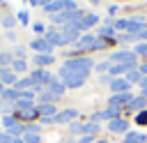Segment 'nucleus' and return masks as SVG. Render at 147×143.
I'll return each mask as SVG.
<instances>
[{
  "instance_id": "f257e3e1",
  "label": "nucleus",
  "mask_w": 147,
  "mask_h": 143,
  "mask_svg": "<svg viewBox=\"0 0 147 143\" xmlns=\"http://www.w3.org/2000/svg\"><path fill=\"white\" fill-rule=\"evenodd\" d=\"M60 81L67 88H80L87 81V72H74V69H64L60 67Z\"/></svg>"
},
{
  "instance_id": "f03ea898",
  "label": "nucleus",
  "mask_w": 147,
  "mask_h": 143,
  "mask_svg": "<svg viewBox=\"0 0 147 143\" xmlns=\"http://www.w3.org/2000/svg\"><path fill=\"white\" fill-rule=\"evenodd\" d=\"M106 46V39L103 37H94V35H83L74 42V48L76 51H96V48H103Z\"/></svg>"
},
{
  "instance_id": "7ed1b4c3",
  "label": "nucleus",
  "mask_w": 147,
  "mask_h": 143,
  "mask_svg": "<svg viewBox=\"0 0 147 143\" xmlns=\"http://www.w3.org/2000/svg\"><path fill=\"white\" fill-rule=\"evenodd\" d=\"M62 67L64 69H74V72H87L90 74V69L94 67V62H92V58H71Z\"/></svg>"
},
{
  "instance_id": "20e7f679",
  "label": "nucleus",
  "mask_w": 147,
  "mask_h": 143,
  "mask_svg": "<svg viewBox=\"0 0 147 143\" xmlns=\"http://www.w3.org/2000/svg\"><path fill=\"white\" fill-rule=\"evenodd\" d=\"M30 78L34 81V88H44V85H48V83L53 81V74L46 72V69H34V72L30 74Z\"/></svg>"
},
{
  "instance_id": "39448f33",
  "label": "nucleus",
  "mask_w": 147,
  "mask_h": 143,
  "mask_svg": "<svg viewBox=\"0 0 147 143\" xmlns=\"http://www.w3.org/2000/svg\"><path fill=\"white\" fill-rule=\"evenodd\" d=\"M108 62H113V65H115V62H124V65H131V67H133V65H136V53H131V51H117V53L110 55Z\"/></svg>"
},
{
  "instance_id": "423d86ee",
  "label": "nucleus",
  "mask_w": 147,
  "mask_h": 143,
  "mask_svg": "<svg viewBox=\"0 0 147 143\" xmlns=\"http://www.w3.org/2000/svg\"><path fill=\"white\" fill-rule=\"evenodd\" d=\"M16 81H18V78H16V72H14L11 67H0V83H2L5 88H7V85L14 88Z\"/></svg>"
},
{
  "instance_id": "0eeeda50",
  "label": "nucleus",
  "mask_w": 147,
  "mask_h": 143,
  "mask_svg": "<svg viewBox=\"0 0 147 143\" xmlns=\"http://www.w3.org/2000/svg\"><path fill=\"white\" fill-rule=\"evenodd\" d=\"M133 97H131V92H117V95H110V99H108V106H113V108H119V106H124V104H129Z\"/></svg>"
},
{
  "instance_id": "6e6552de",
  "label": "nucleus",
  "mask_w": 147,
  "mask_h": 143,
  "mask_svg": "<svg viewBox=\"0 0 147 143\" xmlns=\"http://www.w3.org/2000/svg\"><path fill=\"white\" fill-rule=\"evenodd\" d=\"M76 115H78V111H76V108H64V111H60V113H55V115H53V122L64 125V122L76 120Z\"/></svg>"
},
{
  "instance_id": "1a4fd4ad",
  "label": "nucleus",
  "mask_w": 147,
  "mask_h": 143,
  "mask_svg": "<svg viewBox=\"0 0 147 143\" xmlns=\"http://www.w3.org/2000/svg\"><path fill=\"white\" fill-rule=\"evenodd\" d=\"M62 39H64V44H69V42H76L78 37H80V30L76 28V25H62Z\"/></svg>"
},
{
  "instance_id": "9d476101",
  "label": "nucleus",
  "mask_w": 147,
  "mask_h": 143,
  "mask_svg": "<svg viewBox=\"0 0 147 143\" xmlns=\"http://www.w3.org/2000/svg\"><path fill=\"white\" fill-rule=\"evenodd\" d=\"M44 39L51 44V46H64V39H62V32L60 30H55V28H51V30H46V35H44Z\"/></svg>"
},
{
  "instance_id": "9b49d317",
  "label": "nucleus",
  "mask_w": 147,
  "mask_h": 143,
  "mask_svg": "<svg viewBox=\"0 0 147 143\" xmlns=\"http://www.w3.org/2000/svg\"><path fill=\"white\" fill-rule=\"evenodd\" d=\"M30 48H32V51H37V53H51V51H53V46H51L44 37L32 39V42H30Z\"/></svg>"
},
{
  "instance_id": "f8f14e48",
  "label": "nucleus",
  "mask_w": 147,
  "mask_h": 143,
  "mask_svg": "<svg viewBox=\"0 0 147 143\" xmlns=\"http://www.w3.org/2000/svg\"><path fill=\"white\" fill-rule=\"evenodd\" d=\"M119 115V108H113V106H108L106 111H101V113H94V118H92V122H96V120H115Z\"/></svg>"
},
{
  "instance_id": "ddd939ff",
  "label": "nucleus",
  "mask_w": 147,
  "mask_h": 143,
  "mask_svg": "<svg viewBox=\"0 0 147 143\" xmlns=\"http://www.w3.org/2000/svg\"><path fill=\"white\" fill-rule=\"evenodd\" d=\"M129 88H131V83L126 81V78H110V90L117 95V92H129Z\"/></svg>"
},
{
  "instance_id": "4468645a",
  "label": "nucleus",
  "mask_w": 147,
  "mask_h": 143,
  "mask_svg": "<svg viewBox=\"0 0 147 143\" xmlns=\"http://www.w3.org/2000/svg\"><path fill=\"white\" fill-rule=\"evenodd\" d=\"M96 21H99V16H96V14H85V16L76 23V28H78V30H87V28L96 25Z\"/></svg>"
},
{
  "instance_id": "2eb2a0df",
  "label": "nucleus",
  "mask_w": 147,
  "mask_h": 143,
  "mask_svg": "<svg viewBox=\"0 0 147 143\" xmlns=\"http://www.w3.org/2000/svg\"><path fill=\"white\" fill-rule=\"evenodd\" d=\"M46 90L51 92V95H55V97H60V95H64V90H67V85L62 83V81H57V78H53L48 85H46Z\"/></svg>"
},
{
  "instance_id": "dca6fc26",
  "label": "nucleus",
  "mask_w": 147,
  "mask_h": 143,
  "mask_svg": "<svg viewBox=\"0 0 147 143\" xmlns=\"http://www.w3.org/2000/svg\"><path fill=\"white\" fill-rule=\"evenodd\" d=\"M129 69H133L131 65H124V62H108V72H110V76H117V74H126Z\"/></svg>"
},
{
  "instance_id": "f3484780",
  "label": "nucleus",
  "mask_w": 147,
  "mask_h": 143,
  "mask_svg": "<svg viewBox=\"0 0 147 143\" xmlns=\"http://www.w3.org/2000/svg\"><path fill=\"white\" fill-rule=\"evenodd\" d=\"M145 106H147V97H142V95H140V97H133V99L126 104L129 111H142Z\"/></svg>"
},
{
  "instance_id": "a211bd4d",
  "label": "nucleus",
  "mask_w": 147,
  "mask_h": 143,
  "mask_svg": "<svg viewBox=\"0 0 147 143\" xmlns=\"http://www.w3.org/2000/svg\"><path fill=\"white\" fill-rule=\"evenodd\" d=\"M108 129L110 131H129V122L122 120V118H115V120L108 122Z\"/></svg>"
},
{
  "instance_id": "6ab92c4d",
  "label": "nucleus",
  "mask_w": 147,
  "mask_h": 143,
  "mask_svg": "<svg viewBox=\"0 0 147 143\" xmlns=\"http://www.w3.org/2000/svg\"><path fill=\"white\" fill-rule=\"evenodd\" d=\"M44 9H46V14H51V16H53V14H60V12H64V0H51Z\"/></svg>"
},
{
  "instance_id": "aec40b11",
  "label": "nucleus",
  "mask_w": 147,
  "mask_h": 143,
  "mask_svg": "<svg viewBox=\"0 0 147 143\" xmlns=\"http://www.w3.org/2000/svg\"><path fill=\"white\" fill-rule=\"evenodd\" d=\"M37 113H39L41 118H53L57 111H55L53 104H37Z\"/></svg>"
},
{
  "instance_id": "412c9836",
  "label": "nucleus",
  "mask_w": 147,
  "mask_h": 143,
  "mask_svg": "<svg viewBox=\"0 0 147 143\" xmlns=\"http://www.w3.org/2000/svg\"><path fill=\"white\" fill-rule=\"evenodd\" d=\"M53 60H55V58H53L51 53H37V55H34V65H37V67H48Z\"/></svg>"
},
{
  "instance_id": "4be33fe9",
  "label": "nucleus",
  "mask_w": 147,
  "mask_h": 143,
  "mask_svg": "<svg viewBox=\"0 0 147 143\" xmlns=\"http://www.w3.org/2000/svg\"><path fill=\"white\" fill-rule=\"evenodd\" d=\"M14 88H16L18 92H23V90H34V81H32L30 76H25V78H18Z\"/></svg>"
},
{
  "instance_id": "5701e85b",
  "label": "nucleus",
  "mask_w": 147,
  "mask_h": 143,
  "mask_svg": "<svg viewBox=\"0 0 147 143\" xmlns=\"http://www.w3.org/2000/svg\"><path fill=\"white\" fill-rule=\"evenodd\" d=\"M124 143H147V136L140 134V131H126Z\"/></svg>"
},
{
  "instance_id": "b1692460",
  "label": "nucleus",
  "mask_w": 147,
  "mask_h": 143,
  "mask_svg": "<svg viewBox=\"0 0 147 143\" xmlns=\"http://www.w3.org/2000/svg\"><path fill=\"white\" fill-rule=\"evenodd\" d=\"M21 95H18V90L16 88H5V92H2V99L7 101V104H16V99H18Z\"/></svg>"
},
{
  "instance_id": "393cba45",
  "label": "nucleus",
  "mask_w": 147,
  "mask_h": 143,
  "mask_svg": "<svg viewBox=\"0 0 147 143\" xmlns=\"http://www.w3.org/2000/svg\"><path fill=\"white\" fill-rule=\"evenodd\" d=\"M124 78H126L129 83H140V81H142V76H140L138 69H129V72L124 74Z\"/></svg>"
},
{
  "instance_id": "a878e982",
  "label": "nucleus",
  "mask_w": 147,
  "mask_h": 143,
  "mask_svg": "<svg viewBox=\"0 0 147 143\" xmlns=\"http://www.w3.org/2000/svg\"><path fill=\"white\" fill-rule=\"evenodd\" d=\"M18 122H21V120H18L16 115H5V118H2V125H5V129H7V131H9V129H14Z\"/></svg>"
},
{
  "instance_id": "bb28decb",
  "label": "nucleus",
  "mask_w": 147,
  "mask_h": 143,
  "mask_svg": "<svg viewBox=\"0 0 147 143\" xmlns=\"http://www.w3.org/2000/svg\"><path fill=\"white\" fill-rule=\"evenodd\" d=\"M14 62V55L9 51H0V67H11Z\"/></svg>"
},
{
  "instance_id": "cd10ccee",
  "label": "nucleus",
  "mask_w": 147,
  "mask_h": 143,
  "mask_svg": "<svg viewBox=\"0 0 147 143\" xmlns=\"http://www.w3.org/2000/svg\"><path fill=\"white\" fill-rule=\"evenodd\" d=\"M11 69L21 74V72H25V69H28V62H25L23 58H14V62H11Z\"/></svg>"
},
{
  "instance_id": "c85d7f7f",
  "label": "nucleus",
  "mask_w": 147,
  "mask_h": 143,
  "mask_svg": "<svg viewBox=\"0 0 147 143\" xmlns=\"http://www.w3.org/2000/svg\"><path fill=\"white\" fill-rule=\"evenodd\" d=\"M99 129V125L96 122H85V125H80V134L85 136V134H94Z\"/></svg>"
},
{
  "instance_id": "c756f323",
  "label": "nucleus",
  "mask_w": 147,
  "mask_h": 143,
  "mask_svg": "<svg viewBox=\"0 0 147 143\" xmlns=\"http://www.w3.org/2000/svg\"><path fill=\"white\" fill-rule=\"evenodd\" d=\"M34 115H39V113H37V106H34V108H25V111H18V118H23V120H32Z\"/></svg>"
},
{
  "instance_id": "7c9ffc66",
  "label": "nucleus",
  "mask_w": 147,
  "mask_h": 143,
  "mask_svg": "<svg viewBox=\"0 0 147 143\" xmlns=\"http://www.w3.org/2000/svg\"><path fill=\"white\" fill-rule=\"evenodd\" d=\"M39 99H41V104H53V101H55L57 97H55V95H51L48 90H44V92L39 95Z\"/></svg>"
},
{
  "instance_id": "2f4dec72",
  "label": "nucleus",
  "mask_w": 147,
  "mask_h": 143,
  "mask_svg": "<svg viewBox=\"0 0 147 143\" xmlns=\"http://www.w3.org/2000/svg\"><path fill=\"white\" fill-rule=\"evenodd\" d=\"M23 141H25V143H41L39 134H28V131L23 134Z\"/></svg>"
},
{
  "instance_id": "473e14b6",
  "label": "nucleus",
  "mask_w": 147,
  "mask_h": 143,
  "mask_svg": "<svg viewBox=\"0 0 147 143\" xmlns=\"http://www.w3.org/2000/svg\"><path fill=\"white\" fill-rule=\"evenodd\" d=\"M99 35H101V37H113V35H115V28H113V25H103V28L99 30Z\"/></svg>"
},
{
  "instance_id": "72a5a7b5",
  "label": "nucleus",
  "mask_w": 147,
  "mask_h": 143,
  "mask_svg": "<svg viewBox=\"0 0 147 143\" xmlns=\"http://www.w3.org/2000/svg\"><path fill=\"white\" fill-rule=\"evenodd\" d=\"M14 23H16V21H14V16H2V25H5L7 30H11V28H14Z\"/></svg>"
},
{
  "instance_id": "f704fd0d",
  "label": "nucleus",
  "mask_w": 147,
  "mask_h": 143,
  "mask_svg": "<svg viewBox=\"0 0 147 143\" xmlns=\"http://www.w3.org/2000/svg\"><path fill=\"white\" fill-rule=\"evenodd\" d=\"M11 141H14V136L9 131H0V143H11Z\"/></svg>"
},
{
  "instance_id": "c9c22d12",
  "label": "nucleus",
  "mask_w": 147,
  "mask_h": 143,
  "mask_svg": "<svg viewBox=\"0 0 147 143\" xmlns=\"http://www.w3.org/2000/svg\"><path fill=\"white\" fill-rule=\"evenodd\" d=\"M25 131H28V134H39L41 127H39V125H25Z\"/></svg>"
},
{
  "instance_id": "e433bc0d",
  "label": "nucleus",
  "mask_w": 147,
  "mask_h": 143,
  "mask_svg": "<svg viewBox=\"0 0 147 143\" xmlns=\"http://www.w3.org/2000/svg\"><path fill=\"white\" fill-rule=\"evenodd\" d=\"M136 122H138V125H145V122H147V111H140L138 118H136Z\"/></svg>"
},
{
  "instance_id": "4c0bfd02",
  "label": "nucleus",
  "mask_w": 147,
  "mask_h": 143,
  "mask_svg": "<svg viewBox=\"0 0 147 143\" xmlns=\"http://www.w3.org/2000/svg\"><path fill=\"white\" fill-rule=\"evenodd\" d=\"M136 53L138 55H147V44H138L136 46Z\"/></svg>"
},
{
  "instance_id": "58836bf2",
  "label": "nucleus",
  "mask_w": 147,
  "mask_h": 143,
  "mask_svg": "<svg viewBox=\"0 0 147 143\" xmlns=\"http://www.w3.org/2000/svg\"><path fill=\"white\" fill-rule=\"evenodd\" d=\"M18 21L28 25V21H30V16H28V12H18Z\"/></svg>"
},
{
  "instance_id": "ea45409f",
  "label": "nucleus",
  "mask_w": 147,
  "mask_h": 143,
  "mask_svg": "<svg viewBox=\"0 0 147 143\" xmlns=\"http://www.w3.org/2000/svg\"><path fill=\"white\" fill-rule=\"evenodd\" d=\"M51 0H30V5H39V7H46Z\"/></svg>"
},
{
  "instance_id": "a19ab883",
  "label": "nucleus",
  "mask_w": 147,
  "mask_h": 143,
  "mask_svg": "<svg viewBox=\"0 0 147 143\" xmlns=\"http://www.w3.org/2000/svg\"><path fill=\"white\" fill-rule=\"evenodd\" d=\"M140 88H142V97H147V78L140 81Z\"/></svg>"
},
{
  "instance_id": "79ce46f5",
  "label": "nucleus",
  "mask_w": 147,
  "mask_h": 143,
  "mask_svg": "<svg viewBox=\"0 0 147 143\" xmlns=\"http://www.w3.org/2000/svg\"><path fill=\"white\" fill-rule=\"evenodd\" d=\"M90 141H92V134H85V136H80L78 143H90Z\"/></svg>"
},
{
  "instance_id": "37998d69",
  "label": "nucleus",
  "mask_w": 147,
  "mask_h": 143,
  "mask_svg": "<svg viewBox=\"0 0 147 143\" xmlns=\"http://www.w3.org/2000/svg\"><path fill=\"white\" fill-rule=\"evenodd\" d=\"M96 69H99V72H106V69H108V62H101V65H96Z\"/></svg>"
},
{
  "instance_id": "c03bdc74",
  "label": "nucleus",
  "mask_w": 147,
  "mask_h": 143,
  "mask_svg": "<svg viewBox=\"0 0 147 143\" xmlns=\"http://www.w3.org/2000/svg\"><path fill=\"white\" fill-rule=\"evenodd\" d=\"M140 74H147V62H145V65L140 67Z\"/></svg>"
},
{
  "instance_id": "a18cd8bd",
  "label": "nucleus",
  "mask_w": 147,
  "mask_h": 143,
  "mask_svg": "<svg viewBox=\"0 0 147 143\" xmlns=\"http://www.w3.org/2000/svg\"><path fill=\"white\" fill-rule=\"evenodd\" d=\"M11 143H25V141H23V138H14Z\"/></svg>"
},
{
  "instance_id": "49530a36",
  "label": "nucleus",
  "mask_w": 147,
  "mask_h": 143,
  "mask_svg": "<svg viewBox=\"0 0 147 143\" xmlns=\"http://www.w3.org/2000/svg\"><path fill=\"white\" fill-rule=\"evenodd\" d=\"M2 92H5V85H2V83H0V97H2Z\"/></svg>"
},
{
  "instance_id": "de8ad7c7",
  "label": "nucleus",
  "mask_w": 147,
  "mask_h": 143,
  "mask_svg": "<svg viewBox=\"0 0 147 143\" xmlns=\"http://www.w3.org/2000/svg\"><path fill=\"white\" fill-rule=\"evenodd\" d=\"M140 37H142V39H147V30H145V32H142V35H140Z\"/></svg>"
},
{
  "instance_id": "09e8293b",
  "label": "nucleus",
  "mask_w": 147,
  "mask_h": 143,
  "mask_svg": "<svg viewBox=\"0 0 147 143\" xmlns=\"http://www.w3.org/2000/svg\"><path fill=\"white\" fill-rule=\"evenodd\" d=\"M96 143H106V141H96Z\"/></svg>"
},
{
  "instance_id": "8fccbe9b",
  "label": "nucleus",
  "mask_w": 147,
  "mask_h": 143,
  "mask_svg": "<svg viewBox=\"0 0 147 143\" xmlns=\"http://www.w3.org/2000/svg\"><path fill=\"white\" fill-rule=\"evenodd\" d=\"M67 143H71V141H67Z\"/></svg>"
},
{
  "instance_id": "3c124183",
  "label": "nucleus",
  "mask_w": 147,
  "mask_h": 143,
  "mask_svg": "<svg viewBox=\"0 0 147 143\" xmlns=\"http://www.w3.org/2000/svg\"><path fill=\"white\" fill-rule=\"evenodd\" d=\"M0 2H2V0H0Z\"/></svg>"
}]
</instances>
